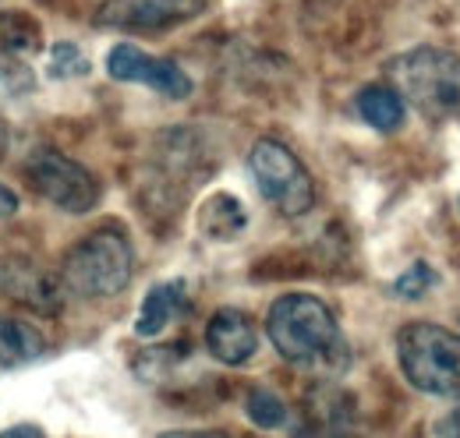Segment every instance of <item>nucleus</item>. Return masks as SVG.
<instances>
[{"mask_svg":"<svg viewBox=\"0 0 460 438\" xmlns=\"http://www.w3.org/2000/svg\"><path fill=\"white\" fill-rule=\"evenodd\" d=\"M58 276L43 273V266L22 258V255H4L0 258V293H7L11 301L40 311V315H58L64 290H60Z\"/></svg>","mask_w":460,"mask_h":438,"instance_id":"9","label":"nucleus"},{"mask_svg":"<svg viewBox=\"0 0 460 438\" xmlns=\"http://www.w3.org/2000/svg\"><path fill=\"white\" fill-rule=\"evenodd\" d=\"M252 177L259 184V195L284 219H297L312 213L315 206V184L305 163L277 138H259L248 153Z\"/></svg>","mask_w":460,"mask_h":438,"instance_id":"5","label":"nucleus"},{"mask_svg":"<svg viewBox=\"0 0 460 438\" xmlns=\"http://www.w3.org/2000/svg\"><path fill=\"white\" fill-rule=\"evenodd\" d=\"M160 438H230L224 432H164Z\"/></svg>","mask_w":460,"mask_h":438,"instance_id":"22","label":"nucleus"},{"mask_svg":"<svg viewBox=\"0 0 460 438\" xmlns=\"http://www.w3.org/2000/svg\"><path fill=\"white\" fill-rule=\"evenodd\" d=\"M47 71H50V78H82V74H89V57L78 50V43L60 39L50 50Z\"/></svg>","mask_w":460,"mask_h":438,"instance_id":"17","label":"nucleus"},{"mask_svg":"<svg viewBox=\"0 0 460 438\" xmlns=\"http://www.w3.org/2000/svg\"><path fill=\"white\" fill-rule=\"evenodd\" d=\"M47 354V339L36 326L14 315H0V364L4 368H25Z\"/></svg>","mask_w":460,"mask_h":438,"instance_id":"13","label":"nucleus"},{"mask_svg":"<svg viewBox=\"0 0 460 438\" xmlns=\"http://www.w3.org/2000/svg\"><path fill=\"white\" fill-rule=\"evenodd\" d=\"M206 7L209 0H103L93 25L111 32H164L199 18Z\"/></svg>","mask_w":460,"mask_h":438,"instance_id":"7","label":"nucleus"},{"mask_svg":"<svg viewBox=\"0 0 460 438\" xmlns=\"http://www.w3.org/2000/svg\"><path fill=\"white\" fill-rule=\"evenodd\" d=\"M36 89V74L18 60L14 54H0V96L18 100Z\"/></svg>","mask_w":460,"mask_h":438,"instance_id":"16","label":"nucleus"},{"mask_svg":"<svg viewBox=\"0 0 460 438\" xmlns=\"http://www.w3.org/2000/svg\"><path fill=\"white\" fill-rule=\"evenodd\" d=\"M390 85L403 103L429 120H457L460 117V57L436 47H418L394 57L386 64Z\"/></svg>","mask_w":460,"mask_h":438,"instance_id":"2","label":"nucleus"},{"mask_svg":"<svg viewBox=\"0 0 460 438\" xmlns=\"http://www.w3.org/2000/svg\"><path fill=\"white\" fill-rule=\"evenodd\" d=\"M397 361L418 392L460 399V332L436 322H407L397 332Z\"/></svg>","mask_w":460,"mask_h":438,"instance_id":"4","label":"nucleus"},{"mask_svg":"<svg viewBox=\"0 0 460 438\" xmlns=\"http://www.w3.org/2000/svg\"><path fill=\"white\" fill-rule=\"evenodd\" d=\"M244 223H248V213H244V206L234 198V195H213L206 206H202V213H199V230L209 237V241H234L241 230H244Z\"/></svg>","mask_w":460,"mask_h":438,"instance_id":"14","label":"nucleus"},{"mask_svg":"<svg viewBox=\"0 0 460 438\" xmlns=\"http://www.w3.org/2000/svg\"><path fill=\"white\" fill-rule=\"evenodd\" d=\"M354 107H358L361 120H365L368 127H376V131H383V135L401 131L403 120H407V103L401 100V92H397L394 85H383V82L365 85V89L358 92Z\"/></svg>","mask_w":460,"mask_h":438,"instance_id":"12","label":"nucleus"},{"mask_svg":"<svg viewBox=\"0 0 460 438\" xmlns=\"http://www.w3.org/2000/svg\"><path fill=\"white\" fill-rule=\"evenodd\" d=\"M11 216H18V195L0 184V219H11Z\"/></svg>","mask_w":460,"mask_h":438,"instance_id":"20","label":"nucleus"},{"mask_svg":"<svg viewBox=\"0 0 460 438\" xmlns=\"http://www.w3.org/2000/svg\"><path fill=\"white\" fill-rule=\"evenodd\" d=\"M107 74L114 82H131V85H146L153 92H160L164 100H188L191 96V78L188 71H181V64L171 57H153L138 50L135 43H117L107 54Z\"/></svg>","mask_w":460,"mask_h":438,"instance_id":"8","label":"nucleus"},{"mask_svg":"<svg viewBox=\"0 0 460 438\" xmlns=\"http://www.w3.org/2000/svg\"><path fill=\"white\" fill-rule=\"evenodd\" d=\"M432 286H436L432 266H429V262H414L407 273L394 279V297H401V301H418V297H425Z\"/></svg>","mask_w":460,"mask_h":438,"instance_id":"18","label":"nucleus"},{"mask_svg":"<svg viewBox=\"0 0 460 438\" xmlns=\"http://www.w3.org/2000/svg\"><path fill=\"white\" fill-rule=\"evenodd\" d=\"M4 153H7V120L0 117V160H4Z\"/></svg>","mask_w":460,"mask_h":438,"instance_id":"23","label":"nucleus"},{"mask_svg":"<svg viewBox=\"0 0 460 438\" xmlns=\"http://www.w3.org/2000/svg\"><path fill=\"white\" fill-rule=\"evenodd\" d=\"M0 438H43V432L36 425H14V428L0 432Z\"/></svg>","mask_w":460,"mask_h":438,"instance_id":"21","label":"nucleus"},{"mask_svg":"<svg viewBox=\"0 0 460 438\" xmlns=\"http://www.w3.org/2000/svg\"><path fill=\"white\" fill-rule=\"evenodd\" d=\"M432 432H436V438H460V407L450 410V414H443Z\"/></svg>","mask_w":460,"mask_h":438,"instance_id":"19","label":"nucleus"},{"mask_svg":"<svg viewBox=\"0 0 460 438\" xmlns=\"http://www.w3.org/2000/svg\"><path fill=\"white\" fill-rule=\"evenodd\" d=\"M25 180L40 198H47L67 216H85L100 202V180L58 149H36L25 160Z\"/></svg>","mask_w":460,"mask_h":438,"instance_id":"6","label":"nucleus"},{"mask_svg":"<svg viewBox=\"0 0 460 438\" xmlns=\"http://www.w3.org/2000/svg\"><path fill=\"white\" fill-rule=\"evenodd\" d=\"M206 350L227 364V368H241L255 357L259 350V332H255V322L241 311V308H220L209 326H206Z\"/></svg>","mask_w":460,"mask_h":438,"instance_id":"10","label":"nucleus"},{"mask_svg":"<svg viewBox=\"0 0 460 438\" xmlns=\"http://www.w3.org/2000/svg\"><path fill=\"white\" fill-rule=\"evenodd\" d=\"M181 308H184V279L156 283L142 297V308H138V319H135V336H142V339L160 336L177 319Z\"/></svg>","mask_w":460,"mask_h":438,"instance_id":"11","label":"nucleus"},{"mask_svg":"<svg viewBox=\"0 0 460 438\" xmlns=\"http://www.w3.org/2000/svg\"><path fill=\"white\" fill-rule=\"evenodd\" d=\"M266 332L277 354L305 372L341 375L347 368V339L326 301L312 293H284L266 315Z\"/></svg>","mask_w":460,"mask_h":438,"instance_id":"1","label":"nucleus"},{"mask_svg":"<svg viewBox=\"0 0 460 438\" xmlns=\"http://www.w3.org/2000/svg\"><path fill=\"white\" fill-rule=\"evenodd\" d=\"M244 414H248V421H252L255 428H262V432L284 428L290 417L288 403H284L273 389H252L248 399H244Z\"/></svg>","mask_w":460,"mask_h":438,"instance_id":"15","label":"nucleus"},{"mask_svg":"<svg viewBox=\"0 0 460 438\" xmlns=\"http://www.w3.org/2000/svg\"><path fill=\"white\" fill-rule=\"evenodd\" d=\"M135 273V251L124 230L103 226L89 237H82L60 262V283L64 290L89 297V301H103L117 297Z\"/></svg>","mask_w":460,"mask_h":438,"instance_id":"3","label":"nucleus"}]
</instances>
